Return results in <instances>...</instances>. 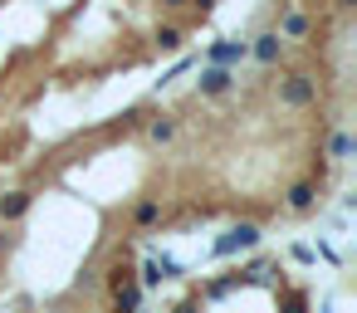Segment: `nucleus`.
Listing matches in <instances>:
<instances>
[{
    "mask_svg": "<svg viewBox=\"0 0 357 313\" xmlns=\"http://www.w3.org/2000/svg\"><path fill=\"white\" fill-rule=\"evenodd\" d=\"M255 245H259V225L240 220V225H230V230L215 240V254H240V250H255Z\"/></svg>",
    "mask_w": 357,
    "mask_h": 313,
    "instance_id": "f257e3e1",
    "label": "nucleus"
},
{
    "mask_svg": "<svg viewBox=\"0 0 357 313\" xmlns=\"http://www.w3.org/2000/svg\"><path fill=\"white\" fill-rule=\"evenodd\" d=\"M279 98H284L289 108H308V103L318 98V84H313L308 74H289V79H284V89H279Z\"/></svg>",
    "mask_w": 357,
    "mask_h": 313,
    "instance_id": "f03ea898",
    "label": "nucleus"
},
{
    "mask_svg": "<svg viewBox=\"0 0 357 313\" xmlns=\"http://www.w3.org/2000/svg\"><path fill=\"white\" fill-rule=\"evenodd\" d=\"M245 54H250V45H245V40H220V45H211V54H206V59H211V64H220V69H230V64H240Z\"/></svg>",
    "mask_w": 357,
    "mask_h": 313,
    "instance_id": "7ed1b4c3",
    "label": "nucleus"
},
{
    "mask_svg": "<svg viewBox=\"0 0 357 313\" xmlns=\"http://www.w3.org/2000/svg\"><path fill=\"white\" fill-rule=\"evenodd\" d=\"M230 84H235V74H230V69H220V64H206V69H201V93H211V98H215V93H225Z\"/></svg>",
    "mask_w": 357,
    "mask_h": 313,
    "instance_id": "20e7f679",
    "label": "nucleus"
},
{
    "mask_svg": "<svg viewBox=\"0 0 357 313\" xmlns=\"http://www.w3.org/2000/svg\"><path fill=\"white\" fill-rule=\"evenodd\" d=\"M30 191H10V196H0V220H20L25 211H30Z\"/></svg>",
    "mask_w": 357,
    "mask_h": 313,
    "instance_id": "39448f33",
    "label": "nucleus"
},
{
    "mask_svg": "<svg viewBox=\"0 0 357 313\" xmlns=\"http://www.w3.org/2000/svg\"><path fill=\"white\" fill-rule=\"evenodd\" d=\"M137 298H142V289L128 279L123 289H113V313H137Z\"/></svg>",
    "mask_w": 357,
    "mask_h": 313,
    "instance_id": "423d86ee",
    "label": "nucleus"
},
{
    "mask_svg": "<svg viewBox=\"0 0 357 313\" xmlns=\"http://www.w3.org/2000/svg\"><path fill=\"white\" fill-rule=\"evenodd\" d=\"M279 49H284V45H279V35H259V40H255V59H259V64H274V59H279Z\"/></svg>",
    "mask_w": 357,
    "mask_h": 313,
    "instance_id": "0eeeda50",
    "label": "nucleus"
},
{
    "mask_svg": "<svg viewBox=\"0 0 357 313\" xmlns=\"http://www.w3.org/2000/svg\"><path fill=\"white\" fill-rule=\"evenodd\" d=\"M313 196H318V186H313V181L289 186V206H294V211H308V206H313Z\"/></svg>",
    "mask_w": 357,
    "mask_h": 313,
    "instance_id": "6e6552de",
    "label": "nucleus"
},
{
    "mask_svg": "<svg viewBox=\"0 0 357 313\" xmlns=\"http://www.w3.org/2000/svg\"><path fill=\"white\" fill-rule=\"evenodd\" d=\"M157 45H162L167 54H176V49H181V30H176V25H162V30H157Z\"/></svg>",
    "mask_w": 357,
    "mask_h": 313,
    "instance_id": "1a4fd4ad",
    "label": "nucleus"
},
{
    "mask_svg": "<svg viewBox=\"0 0 357 313\" xmlns=\"http://www.w3.org/2000/svg\"><path fill=\"white\" fill-rule=\"evenodd\" d=\"M157 215H162V206H157V201H137V211H132V220H137V225H152Z\"/></svg>",
    "mask_w": 357,
    "mask_h": 313,
    "instance_id": "9d476101",
    "label": "nucleus"
},
{
    "mask_svg": "<svg viewBox=\"0 0 357 313\" xmlns=\"http://www.w3.org/2000/svg\"><path fill=\"white\" fill-rule=\"evenodd\" d=\"M284 313H308V293H284Z\"/></svg>",
    "mask_w": 357,
    "mask_h": 313,
    "instance_id": "9b49d317",
    "label": "nucleus"
},
{
    "mask_svg": "<svg viewBox=\"0 0 357 313\" xmlns=\"http://www.w3.org/2000/svg\"><path fill=\"white\" fill-rule=\"evenodd\" d=\"M284 35H294V40L308 35V20H303V15H284Z\"/></svg>",
    "mask_w": 357,
    "mask_h": 313,
    "instance_id": "f8f14e48",
    "label": "nucleus"
},
{
    "mask_svg": "<svg viewBox=\"0 0 357 313\" xmlns=\"http://www.w3.org/2000/svg\"><path fill=\"white\" fill-rule=\"evenodd\" d=\"M142 284H147V289H152V284H162V264H157V259H147V264H142Z\"/></svg>",
    "mask_w": 357,
    "mask_h": 313,
    "instance_id": "ddd939ff",
    "label": "nucleus"
},
{
    "mask_svg": "<svg viewBox=\"0 0 357 313\" xmlns=\"http://www.w3.org/2000/svg\"><path fill=\"white\" fill-rule=\"evenodd\" d=\"M172 132H176V123H167V118H157V123H152V137H157V142H167Z\"/></svg>",
    "mask_w": 357,
    "mask_h": 313,
    "instance_id": "4468645a",
    "label": "nucleus"
},
{
    "mask_svg": "<svg viewBox=\"0 0 357 313\" xmlns=\"http://www.w3.org/2000/svg\"><path fill=\"white\" fill-rule=\"evenodd\" d=\"M333 157H352V137H347V132L333 137Z\"/></svg>",
    "mask_w": 357,
    "mask_h": 313,
    "instance_id": "2eb2a0df",
    "label": "nucleus"
},
{
    "mask_svg": "<svg viewBox=\"0 0 357 313\" xmlns=\"http://www.w3.org/2000/svg\"><path fill=\"white\" fill-rule=\"evenodd\" d=\"M128 279H132V269H123V264H118V269H113V274H108V284H113V289H123V284H128Z\"/></svg>",
    "mask_w": 357,
    "mask_h": 313,
    "instance_id": "dca6fc26",
    "label": "nucleus"
},
{
    "mask_svg": "<svg viewBox=\"0 0 357 313\" xmlns=\"http://www.w3.org/2000/svg\"><path fill=\"white\" fill-rule=\"evenodd\" d=\"M230 289H235V279H215V284H211V298H220V293H230Z\"/></svg>",
    "mask_w": 357,
    "mask_h": 313,
    "instance_id": "f3484780",
    "label": "nucleus"
},
{
    "mask_svg": "<svg viewBox=\"0 0 357 313\" xmlns=\"http://www.w3.org/2000/svg\"><path fill=\"white\" fill-rule=\"evenodd\" d=\"M162 6H172V10H176V6H191V0H162Z\"/></svg>",
    "mask_w": 357,
    "mask_h": 313,
    "instance_id": "a211bd4d",
    "label": "nucleus"
},
{
    "mask_svg": "<svg viewBox=\"0 0 357 313\" xmlns=\"http://www.w3.org/2000/svg\"><path fill=\"white\" fill-rule=\"evenodd\" d=\"M337 6H342V10H352V6H357V0H337Z\"/></svg>",
    "mask_w": 357,
    "mask_h": 313,
    "instance_id": "6ab92c4d",
    "label": "nucleus"
}]
</instances>
